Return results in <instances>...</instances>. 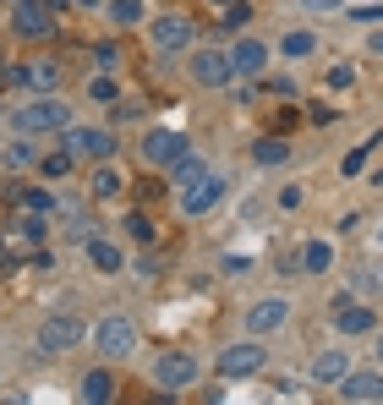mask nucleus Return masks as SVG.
I'll return each instance as SVG.
<instances>
[{
    "instance_id": "1",
    "label": "nucleus",
    "mask_w": 383,
    "mask_h": 405,
    "mask_svg": "<svg viewBox=\"0 0 383 405\" xmlns=\"http://www.w3.org/2000/svg\"><path fill=\"white\" fill-rule=\"evenodd\" d=\"M11 126H17V132H28V137H39V132H66V126H72V110H66L61 99H50V93H39V99H28V104H17V115H11Z\"/></svg>"
},
{
    "instance_id": "2",
    "label": "nucleus",
    "mask_w": 383,
    "mask_h": 405,
    "mask_svg": "<svg viewBox=\"0 0 383 405\" xmlns=\"http://www.w3.org/2000/svg\"><path fill=\"white\" fill-rule=\"evenodd\" d=\"M93 350H99L104 362H121V356H132V350H137V324H132L126 313H110V318H99V324H93Z\"/></svg>"
},
{
    "instance_id": "3",
    "label": "nucleus",
    "mask_w": 383,
    "mask_h": 405,
    "mask_svg": "<svg viewBox=\"0 0 383 405\" xmlns=\"http://www.w3.org/2000/svg\"><path fill=\"white\" fill-rule=\"evenodd\" d=\"M225 186H230V181H225V170H214V164H208L197 181H186V186H181V214L203 219V214H208V208L225 197Z\"/></svg>"
},
{
    "instance_id": "4",
    "label": "nucleus",
    "mask_w": 383,
    "mask_h": 405,
    "mask_svg": "<svg viewBox=\"0 0 383 405\" xmlns=\"http://www.w3.org/2000/svg\"><path fill=\"white\" fill-rule=\"evenodd\" d=\"M153 384H159L164 395L192 389V384H197V356H192V350H164V356L153 362Z\"/></svg>"
},
{
    "instance_id": "5",
    "label": "nucleus",
    "mask_w": 383,
    "mask_h": 405,
    "mask_svg": "<svg viewBox=\"0 0 383 405\" xmlns=\"http://www.w3.org/2000/svg\"><path fill=\"white\" fill-rule=\"evenodd\" d=\"M88 334V324H82V313H50L44 318V328H39V350H72L77 339Z\"/></svg>"
},
{
    "instance_id": "6",
    "label": "nucleus",
    "mask_w": 383,
    "mask_h": 405,
    "mask_svg": "<svg viewBox=\"0 0 383 405\" xmlns=\"http://www.w3.org/2000/svg\"><path fill=\"white\" fill-rule=\"evenodd\" d=\"M11 28H17L22 39H50V33H55L50 0H17V6H11Z\"/></svg>"
},
{
    "instance_id": "7",
    "label": "nucleus",
    "mask_w": 383,
    "mask_h": 405,
    "mask_svg": "<svg viewBox=\"0 0 383 405\" xmlns=\"http://www.w3.org/2000/svg\"><path fill=\"white\" fill-rule=\"evenodd\" d=\"M66 148L77 159H110L115 154V132H104V126H66Z\"/></svg>"
},
{
    "instance_id": "8",
    "label": "nucleus",
    "mask_w": 383,
    "mask_h": 405,
    "mask_svg": "<svg viewBox=\"0 0 383 405\" xmlns=\"http://www.w3.org/2000/svg\"><path fill=\"white\" fill-rule=\"evenodd\" d=\"M153 50H159V55H181V50H192V22H186V17H181V11H170V17H159V22H153Z\"/></svg>"
},
{
    "instance_id": "9",
    "label": "nucleus",
    "mask_w": 383,
    "mask_h": 405,
    "mask_svg": "<svg viewBox=\"0 0 383 405\" xmlns=\"http://www.w3.org/2000/svg\"><path fill=\"white\" fill-rule=\"evenodd\" d=\"M192 77L203 82V88H225V82H235L230 50H197V55H192Z\"/></svg>"
},
{
    "instance_id": "10",
    "label": "nucleus",
    "mask_w": 383,
    "mask_h": 405,
    "mask_svg": "<svg viewBox=\"0 0 383 405\" xmlns=\"http://www.w3.org/2000/svg\"><path fill=\"white\" fill-rule=\"evenodd\" d=\"M263 345L257 339H241V345H230L225 356H219V378H252V373H263Z\"/></svg>"
},
{
    "instance_id": "11",
    "label": "nucleus",
    "mask_w": 383,
    "mask_h": 405,
    "mask_svg": "<svg viewBox=\"0 0 383 405\" xmlns=\"http://www.w3.org/2000/svg\"><path fill=\"white\" fill-rule=\"evenodd\" d=\"M285 318H291V302H285V296H268V302L246 307V334H274Z\"/></svg>"
},
{
    "instance_id": "12",
    "label": "nucleus",
    "mask_w": 383,
    "mask_h": 405,
    "mask_svg": "<svg viewBox=\"0 0 383 405\" xmlns=\"http://www.w3.org/2000/svg\"><path fill=\"white\" fill-rule=\"evenodd\" d=\"M181 154H186V137H181V132H164V126H159V132L143 137V159L148 164H175Z\"/></svg>"
},
{
    "instance_id": "13",
    "label": "nucleus",
    "mask_w": 383,
    "mask_h": 405,
    "mask_svg": "<svg viewBox=\"0 0 383 405\" xmlns=\"http://www.w3.org/2000/svg\"><path fill=\"white\" fill-rule=\"evenodd\" d=\"M334 389L340 400H383V373H345Z\"/></svg>"
},
{
    "instance_id": "14",
    "label": "nucleus",
    "mask_w": 383,
    "mask_h": 405,
    "mask_svg": "<svg viewBox=\"0 0 383 405\" xmlns=\"http://www.w3.org/2000/svg\"><path fill=\"white\" fill-rule=\"evenodd\" d=\"M230 61H235V77H257V72L268 66V44H263V39H241V44L230 50Z\"/></svg>"
},
{
    "instance_id": "15",
    "label": "nucleus",
    "mask_w": 383,
    "mask_h": 405,
    "mask_svg": "<svg viewBox=\"0 0 383 405\" xmlns=\"http://www.w3.org/2000/svg\"><path fill=\"white\" fill-rule=\"evenodd\" d=\"M373 324H378L373 307H356V302H345V296L334 302V328H340V334H367Z\"/></svg>"
},
{
    "instance_id": "16",
    "label": "nucleus",
    "mask_w": 383,
    "mask_h": 405,
    "mask_svg": "<svg viewBox=\"0 0 383 405\" xmlns=\"http://www.w3.org/2000/svg\"><path fill=\"white\" fill-rule=\"evenodd\" d=\"M0 164L6 170H39V154H33V143H28V132H17L6 148H0Z\"/></svg>"
},
{
    "instance_id": "17",
    "label": "nucleus",
    "mask_w": 383,
    "mask_h": 405,
    "mask_svg": "<svg viewBox=\"0 0 383 405\" xmlns=\"http://www.w3.org/2000/svg\"><path fill=\"white\" fill-rule=\"evenodd\" d=\"M11 203H17L22 214H44V219H50V214L61 208V203H55V197H50L44 186H17V192H11Z\"/></svg>"
},
{
    "instance_id": "18",
    "label": "nucleus",
    "mask_w": 383,
    "mask_h": 405,
    "mask_svg": "<svg viewBox=\"0 0 383 405\" xmlns=\"http://www.w3.org/2000/svg\"><path fill=\"white\" fill-rule=\"evenodd\" d=\"M345 373H351V362H345L340 350H323V356L312 362V384H340Z\"/></svg>"
},
{
    "instance_id": "19",
    "label": "nucleus",
    "mask_w": 383,
    "mask_h": 405,
    "mask_svg": "<svg viewBox=\"0 0 383 405\" xmlns=\"http://www.w3.org/2000/svg\"><path fill=\"white\" fill-rule=\"evenodd\" d=\"M383 290V263H362L351 274V296H378Z\"/></svg>"
},
{
    "instance_id": "20",
    "label": "nucleus",
    "mask_w": 383,
    "mask_h": 405,
    "mask_svg": "<svg viewBox=\"0 0 383 405\" xmlns=\"http://www.w3.org/2000/svg\"><path fill=\"white\" fill-rule=\"evenodd\" d=\"M296 252H302V268H306V274L334 268V246H328V241H306V246H296Z\"/></svg>"
},
{
    "instance_id": "21",
    "label": "nucleus",
    "mask_w": 383,
    "mask_h": 405,
    "mask_svg": "<svg viewBox=\"0 0 383 405\" xmlns=\"http://www.w3.org/2000/svg\"><path fill=\"white\" fill-rule=\"evenodd\" d=\"M72 164H77L72 148H55V154L39 159V175H44V181H61V175H72Z\"/></svg>"
},
{
    "instance_id": "22",
    "label": "nucleus",
    "mask_w": 383,
    "mask_h": 405,
    "mask_svg": "<svg viewBox=\"0 0 383 405\" xmlns=\"http://www.w3.org/2000/svg\"><path fill=\"white\" fill-rule=\"evenodd\" d=\"M203 170H208V164L197 159V154H181V159H175V164H164V175H170L175 186H186V181H197Z\"/></svg>"
},
{
    "instance_id": "23",
    "label": "nucleus",
    "mask_w": 383,
    "mask_h": 405,
    "mask_svg": "<svg viewBox=\"0 0 383 405\" xmlns=\"http://www.w3.org/2000/svg\"><path fill=\"white\" fill-rule=\"evenodd\" d=\"M22 82H28V88H39V93H50V88L61 82V72H55V61H33V66L22 72Z\"/></svg>"
},
{
    "instance_id": "24",
    "label": "nucleus",
    "mask_w": 383,
    "mask_h": 405,
    "mask_svg": "<svg viewBox=\"0 0 383 405\" xmlns=\"http://www.w3.org/2000/svg\"><path fill=\"white\" fill-rule=\"evenodd\" d=\"M110 395H115V378L110 373H88L82 378V400H110Z\"/></svg>"
},
{
    "instance_id": "25",
    "label": "nucleus",
    "mask_w": 383,
    "mask_h": 405,
    "mask_svg": "<svg viewBox=\"0 0 383 405\" xmlns=\"http://www.w3.org/2000/svg\"><path fill=\"white\" fill-rule=\"evenodd\" d=\"M373 148H378V132H373V137H367V143H356V148H351V154H345V164H340V170H345V175H362V164L373 159Z\"/></svg>"
},
{
    "instance_id": "26",
    "label": "nucleus",
    "mask_w": 383,
    "mask_h": 405,
    "mask_svg": "<svg viewBox=\"0 0 383 405\" xmlns=\"http://www.w3.org/2000/svg\"><path fill=\"white\" fill-rule=\"evenodd\" d=\"M88 263H99L104 274H115V268H121V252L110 241H88Z\"/></svg>"
},
{
    "instance_id": "27",
    "label": "nucleus",
    "mask_w": 383,
    "mask_h": 405,
    "mask_svg": "<svg viewBox=\"0 0 383 405\" xmlns=\"http://www.w3.org/2000/svg\"><path fill=\"white\" fill-rule=\"evenodd\" d=\"M252 159H257V164H285V159H291V148H285L279 137H263V143L252 148Z\"/></svg>"
},
{
    "instance_id": "28",
    "label": "nucleus",
    "mask_w": 383,
    "mask_h": 405,
    "mask_svg": "<svg viewBox=\"0 0 383 405\" xmlns=\"http://www.w3.org/2000/svg\"><path fill=\"white\" fill-rule=\"evenodd\" d=\"M110 17H115L121 28H137V22H143V0H115V6H110Z\"/></svg>"
},
{
    "instance_id": "29",
    "label": "nucleus",
    "mask_w": 383,
    "mask_h": 405,
    "mask_svg": "<svg viewBox=\"0 0 383 405\" xmlns=\"http://www.w3.org/2000/svg\"><path fill=\"white\" fill-rule=\"evenodd\" d=\"M121 192V175L115 170H93V197H115Z\"/></svg>"
},
{
    "instance_id": "30",
    "label": "nucleus",
    "mask_w": 383,
    "mask_h": 405,
    "mask_svg": "<svg viewBox=\"0 0 383 405\" xmlns=\"http://www.w3.org/2000/svg\"><path fill=\"white\" fill-rule=\"evenodd\" d=\"M312 50H317L312 33H291V39H285V55H291V61H302V55H312Z\"/></svg>"
},
{
    "instance_id": "31",
    "label": "nucleus",
    "mask_w": 383,
    "mask_h": 405,
    "mask_svg": "<svg viewBox=\"0 0 383 405\" xmlns=\"http://www.w3.org/2000/svg\"><path fill=\"white\" fill-rule=\"evenodd\" d=\"M88 99L110 104V99H115V82H110V77H88Z\"/></svg>"
},
{
    "instance_id": "32",
    "label": "nucleus",
    "mask_w": 383,
    "mask_h": 405,
    "mask_svg": "<svg viewBox=\"0 0 383 405\" xmlns=\"http://www.w3.org/2000/svg\"><path fill=\"white\" fill-rule=\"evenodd\" d=\"M126 236H132V241H153V225L143 214H132V219H126Z\"/></svg>"
},
{
    "instance_id": "33",
    "label": "nucleus",
    "mask_w": 383,
    "mask_h": 405,
    "mask_svg": "<svg viewBox=\"0 0 383 405\" xmlns=\"http://www.w3.org/2000/svg\"><path fill=\"white\" fill-rule=\"evenodd\" d=\"M279 208H285V214L302 208V186H285V192H279Z\"/></svg>"
},
{
    "instance_id": "34",
    "label": "nucleus",
    "mask_w": 383,
    "mask_h": 405,
    "mask_svg": "<svg viewBox=\"0 0 383 405\" xmlns=\"http://www.w3.org/2000/svg\"><path fill=\"white\" fill-rule=\"evenodd\" d=\"M328 82H334V88H351V82H356V72H351V66H334V72H328Z\"/></svg>"
},
{
    "instance_id": "35",
    "label": "nucleus",
    "mask_w": 383,
    "mask_h": 405,
    "mask_svg": "<svg viewBox=\"0 0 383 405\" xmlns=\"http://www.w3.org/2000/svg\"><path fill=\"white\" fill-rule=\"evenodd\" d=\"M306 11H345V0H302Z\"/></svg>"
},
{
    "instance_id": "36",
    "label": "nucleus",
    "mask_w": 383,
    "mask_h": 405,
    "mask_svg": "<svg viewBox=\"0 0 383 405\" xmlns=\"http://www.w3.org/2000/svg\"><path fill=\"white\" fill-rule=\"evenodd\" d=\"M225 22H230V28H241V22H246V6H235V0H230V6H225Z\"/></svg>"
},
{
    "instance_id": "37",
    "label": "nucleus",
    "mask_w": 383,
    "mask_h": 405,
    "mask_svg": "<svg viewBox=\"0 0 383 405\" xmlns=\"http://www.w3.org/2000/svg\"><path fill=\"white\" fill-rule=\"evenodd\" d=\"M356 22H383V6H356Z\"/></svg>"
},
{
    "instance_id": "38",
    "label": "nucleus",
    "mask_w": 383,
    "mask_h": 405,
    "mask_svg": "<svg viewBox=\"0 0 383 405\" xmlns=\"http://www.w3.org/2000/svg\"><path fill=\"white\" fill-rule=\"evenodd\" d=\"M11 268H17V257H11V252H6V241H0V274H11Z\"/></svg>"
},
{
    "instance_id": "39",
    "label": "nucleus",
    "mask_w": 383,
    "mask_h": 405,
    "mask_svg": "<svg viewBox=\"0 0 383 405\" xmlns=\"http://www.w3.org/2000/svg\"><path fill=\"white\" fill-rule=\"evenodd\" d=\"M373 50H378V55H383V33H373Z\"/></svg>"
},
{
    "instance_id": "40",
    "label": "nucleus",
    "mask_w": 383,
    "mask_h": 405,
    "mask_svg": "<svg viewBox=\"0 0 383 405\" xmlns=\"http://www.w3.org/2000/svg\"><path fill=\"white\" fill-rule=\"evenodd\" d=\"M72 6H99V0H72Z\"/></svg>"
},
{
    "instance_id": "41",
    "label": "nucleus",
    "mask_w": 383,
    "mask_h": 405,
    "mask_svg": "<svg viewBox=\"0 0 383 405\" xmlns=\"http://www.w3.org/2000/svg\"><path fill=\"white\" fill-rule=\"evenodd\" d=\"M208 6H230V0H208Z\"/></svg>"
},
{
    "instance_id": "42",
    "label": "nucleus",
    "mask_w": 383,
    "mask_h": 405,
    "mask_svg": "<svg viewBox=\"0 0 383 405\" xmlns=\"http://www.w3.org/2000/svg\"><path fill=\"white\" fill-rule=\"evenodd\" d=\"M378 362H383V339H378Z\"/></svg>"
},
{
    "instance_id": "43",
    "label": "nucleus",
    "mask_w": 383,
    "mask_h": 405,
    "mask_svg": "<svg viewBox=\"0 0 383 405\" xmlns=\"http://www.w3.org/2000/svg\"><path fill=\"white\" fill-rule=\"evenodd\" d=\"M378 241H383V225H378Z\"/></svg>"
}]
</instances>
